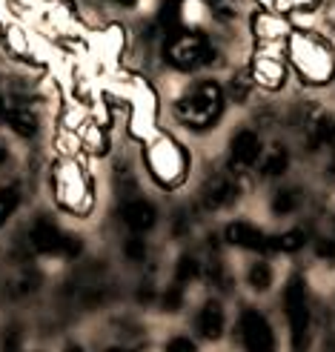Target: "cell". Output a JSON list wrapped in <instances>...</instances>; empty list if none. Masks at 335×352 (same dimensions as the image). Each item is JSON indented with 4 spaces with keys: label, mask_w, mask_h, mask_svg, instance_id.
Wrapping results in <instances>:
<instances>
[{
    "label": "cell",
    "mask_w": 335,
    "mask_h": 352,
    "mask_svg": "<svg viewBox=\"0 0 335 352\" xmlns=\"http://www.w3.org/2000/svg\"><path fill=\"white\" fill-rule=\"evenodd\" d=\"M178 118L192 129H204V126H213L218 120V115L224 112V95H221V86L215 83H201L198 89H192L189 95H184L178 100Z\"/></svg>",
    "instance_id": "6da1fadb"
},
{
    "label": "cell",
    "mask_w": 335,
    "mask_h": 352,
    "mask_svg": "<svg viewBox=\"0 0 335 352\" xmlns=\"http://www.w3.org/2000/svg\"><path fill=\"white\" fill-rule=\"evenodd\" d=\"M213 58H215V49L198 32L178 29V32H172V38L166 43V60L178 69H195L201 63H209Z\"/></svg>",
    "instance_id": "7a4b0ae2"
},
{
    "label": "cell",
    "mask_w": 335,
    "mask_h": 352,
    "mask_svg": "<svg viewBox=\"0 0 335 352\" xmlns=\"http://www.w3.org/2000/svg\"><path fill=\"white\" fill-rule=\"evenodd\" d=\"M284 309L290 318V332H292V349L304 352L307 346V332H310V307H307V287L304 280L292 275L284 289Z\"/></svg>",
    "instance_id": "3957f363"
},
{
    "label": "cell",
    "mask_w": 335,
    "mask_h": 352,
    "mask_svg": "<svg viewBox=\"0 0 335 352\" xmlns=\"http://www.w3.org/2000/svg\"><path fill=\"white\" fill-rule=\"evenodd\" d=\"M241 336H244V346L246 352H275V336L272 327L267 324L261 312L246 309L241 315Z\"/></svg>",
    "instance_id": "277c9868"
},
{
    "label": "cell",
    "mask_w": 335,
    "mask_h": 352,
    "mask_svg": "<svg viewBox=\"0 0 335 352\" xmlns=\"http://www.w3.org/2000/svg\"><path fill=\"white\" fill-rule=\"evenodd\" d=\"M224 238L233 246H244V250H255V252H267L270 250V238L263 235L261 230H255L252 223H229Z\"/></svg>",
    "instance_id": "5b68a950"
},
{
    "label": "cell",
    "mask_w": 335,
    "mask_h": 352,
    "mask_svg": "<svg viewBox=\"0 0 335 352\" xmlns=\"http://www.w3.org/2000/svg\"><path fill=\"white\" fill-rule=\"evenodd\" d=\"M63 241L66 235L58 232V226L55 223H49V221H38L32 226V243H34V250L38 252H63Z\"/></svg>",
    "instance_id": "8992f818"
},
{
    "label": "cell",
    "mask_w": 335,
    "mask_h": 352,
    "mask_svg": "<svg viewBox=\"0 0 335 352\" xmlns=\"http://www.w3.org/2000/svg\"><path fill=\"white\" fill-rule=\"evenodd\" d=\"M258 155H261V140L255 132L244 129L233 138V161L238 166H252L258 161Z\"/></svg>",
    "instance_id": "52a82bcc"
},
{
    "label": "cell",
    "mask_w": 335,
    "mask_h": 352,
    "mask_svg": "<svg viewBox=\"0 0 335 352\" xmlns=\"http://www.w3.org/2000/svg\"><path fill=\"white\" fill-rule=\"evenodd\" d=\"M198 329L201 336L209 341H218L224 336V309L218 301H209L204 304V309L198 312Z\"/></svg>",
    "instance_id": "ba28073f"
},
{
    "label": "cell",
    "mask_w": 335,
    "mask_h": 352,
    "mask_svg": "<svg viewBox=\"0 0 335 352\" xmlns=\"http://www.w3.org/2000/svg\"><path fill=\"white\" fill-rule=\"evenodd\" d=\"M155 218H158V215H155V206L147 204V201H132V204L123 206V221H127L132 230H138V232L152 230Z\"/></svg>",
    "instance_id": "9c48e42d"
},
{
    "label": "cell",
    "mask_w": 335,
    "mask_h": 352,
    "mask_svg": "<svg viewBox=\"0 0 335 352\" xmlns=\"http://www.w3.org/2000/svg\"><path fill=\"white\" fill-rule=\"evenodd\" d=\"M235 198H238V186L233 181H215V184H209L206 186V195H204L206 206H213V209L233 204Z\"/></svg>",
    "instance_id": "30bf717a"
},
{
    "label": "cell",
    "mask_w": 335,
    "mask_h": 352,
    "mask_svg": "<svg viewBox=\"0 0 335 352\" xmlns=\"http://www.w3.org/2000/svg\"><path fill=\"white\" fill-rule=\"evenodd\" d=\"M332 140H335V118L324 115V118H318V120L312 123L310 146H312V149H318V146H324V144H332Z\"/></svg>",
    "instance_id": "8fae6325"
},
{
    "label": "cell",
    "mask_w": 335,
    "mask_h": 352,
    "mask_svg": "<svg viewBox=\"0 0 335 352\" xmlns=\"http://www.w3.org/2000/svg\"><path fill=\"white\" fill-rule=\"evenodd\" d=\"M6 120H9V126H12L17 135H21V138H32L34 132H38V120H34V115L26 112V109H14V112H9Z\"/></svg>",
    "instance_id": "7c38bea8"
},
{
    "label": "cell",
    "mask_w": 335,
    "mask_h": 352,
    "mask_svg": "<svg viewBox=\"0 0 335 352\" xmlns=\"http://www.w3.org/2000/svg\"><path fill=\"white\" fill-rule=\"evenodd\" d=\"M304 232L301 230H292V232H281L275 238H270V250H281V252H295L304 246Z\"/></svg>",
    "instance_id": "4fadbf2b"
},
{
    "label": "cell",
    "mask_w": 335,
    "mask_h": 352,
    "mask_svg": "<svg viewBox=\"0 0 335 352\" xmlns=\"http://www.w3.org/2000/svg\"><path fill=\"white\" fill-rule=\"evenodd\" d=\"M298 201H301V192L298 189H281L275 195V201H272V212L275 215H290V212H295Z\"/></svg>",
    "instance_id": "5bb4252c"
},
{
    "label": "cell",
    "mask_w": 335,
    "mask_h": 352,
    "mask_svg": "<svg viewBox=\"0 0 335 352\" xmlns=\"http://www.w3.org/2000/svg\"><path fill=\"white\" fill-rule=\"evenodd\" d=\"M246 280H250L252 289L263 292V289H270V284H272V270L263 261H258V263H252V270H250V275H246Z\"/></svg>",
    "instance_id": "9a60e30c"
},
{
    "label": "cell",
    "mask_w": 335,
    "mask_h": 352,
    "mask_svg": "<svg viewBox=\"0 0 335 352\" xmlns=\"http://www.w3.org/2000/svg\"><path fill=\"white\" fill-rule=\"evenodd\" d=\"M198 272H201L198 261L192 258V255H184V258L178 261V270H175V278H178V287H186L192 278H198Z\"/></svg>",
    "instance_id": "2e32d148"
},
{
    "label": "cell",
    "mask_w": 335,
    "mask_h": 352,
    "mask_svg": "<svg viewBox=\"0 0 335 352\" xmlns=\"http://www.w3.org/2000/svg\"><path fill=\"white\" fill-rule=\"evenodd\" d=\"M287 166H290V157H287V152L284 149H275L267 161H263V175H270V178H275V175H284L287 172Z\"/></svg>",
    "instance_id": "e0dca14e"
},
{
    "label": "cell",
    "mask_w": 335,
    "mask_h": 352,
    "mask_svg": "<svg viewBox=\"0 0 335 352\" xmlns=\"http://www.w3.org/2000/svg\"><path fill=\"white\" fill-rule=\"evenodd\" d=\"M17 201H21V195H17V189L9 186V189H0V226H3L9 221V215L14 212Z\"/></svg>",
    "instance_id": "ac0fdd59"
},
{
    "label": "cell",
    "mask_w": 335,
    "mask_h": 352,
    "mask_svg": "<svg viewBox=\"0 0 335 352\" xmlns=\"http://www.w3.org/2000/svg\"><path fill=\"white\" fill-rule=\"evenodd\" d=\"M123 252H127V258H132V261H144L147 246H144V241L132 238V241H127V246H123Z\"/></svg>",
    "instance_id": "d6986e66"
},
{
    "label": "cell",
    "mask_w": 335,
    "mask_h": 352,
    "mask_svg": "<svg viewBox=\"0 0 335 352\" xmlns=\"http://www.w3.org/2000/svg\"><path fill=\"white\" fill-rule=\"evenodd\" d=\"M233 98L235 100H246V95H250V78H244V75H238L235 80H233Z\"/></svg>",
    "instance_id": "ffe728a7"
},
{
    "label": "cell",
    "mask_w": 335,
    "mask_h": 352,
    "mask_svg": "<svg viewBox=\"0 0 335 352\" xmlns=\"http://www.w3.org/2000/svg\"><path fill=\"white\" fill-rule=\"evenodd\" d=\"M166 352H195V344H192L189 338H172Z\"/></svg>",
    "instance_id": "44dd1931"
},
{
    "label": "cell",
    "mask_w": 335,
    "mask_h": 352,
    "mask_svg": "<svg viewBox=\"0 0 335 352\" xmlns=\"http://www.w3.org/2000/svg\"><path fill=\"white\" fill-rule=\"evenodd\" d=\"M164 309H181V287H178V289H172V292H166V298H164Z\"/></svg>",
    "instance_id": "7402d4cb"
},
{
    "label": "cell",
    "mask_w": 335,
    "mask_h": 352,
    "mask_svg": "<svg viewBox=\"0 0 335 352\" xmlns=\"http://www.w3.org/2000/svg\"><path fill=\"white\" fill-rule=\"evenodd\" d=\"M3 352H21V336L14 329L3 338Z\"/></svg>",
    "instance_id": "603a6c76"
},
{
    "label": "cell",
    "mask_w": 335,
    "mask_h": 352,
    "mask_svg": "<svg viewBox=\"0 0 335 352\" xmlns=\"http://www.w3.org/2000/svg\"><path fill=\"white\" fill-rule=\"evenodd\" d=\"M3 161H6V149H3V146H0V164H3Z\"/></svg>",
    "instance_id": "cb8c5ba5"
},
{
    "label": "cell",
    "mask_w": 335,
    "mask_h": 352,
    "mask_svg": "<svg viewBox=\"0 0 335 352\" xmlns=\"http://www.w3.org/2000/svg\"><path fill=\"white\" fill-rule=\"evenodd\" d=\"M107 352H129V349H120V346H112V349H107Z\"/></svg>",
    "instance_id": "d4e9b609"
},
{
    "label": "cell",
    "mask_w": 335,
    "mask_h": 352,
    "mask_svg": "<svg viewBox=\"0 0 335 352\" xmlns=\"http://www.w3.org/2000/svg\"><path fill=\"white\" fill-rule=\"evenodd\" d=\"M66 352H83V349H80V346H69Z\"/></svg>",
    "instance_id": "484cf974"
},
{
    "label": "cell",
    "mask_w": 335,
    "mask_h": 352,
    "mask_svg": "<svg viewBox=\"0 0 335 352\" xmlns=\"http://www.w3.org/2000/svg\"><path fill=\"white\" fill-rule=\"evenodd\" d=\"M175 3H178V0H175Z\"/></svg>",
    "instance_id": "4316f807"
}]
</instances>
